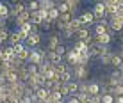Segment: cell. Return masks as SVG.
<instances>
[{
	"label": "cell",
	"instance_id": "37",
	"mask_svg": "<svg viewBox=\"0 0 123 103\" xmlns=\"http://www.w3.org/2000/svg\"><path fill=\"white\" fill-rule=\"evenodd\" d=\"M118 69H120V71L123 73V61H121V64H120V68H118Z\"/></svg>",
	"mask_w": 123,
	"mask_h": 103
},
{
	"label": "cell",
	"instance_id": "12",
	"mask_svg": "<svg viewBox=\"0 0 123 103\" xmlns=\"http://www.w3.org/2000/svg\"><path fill=\"white\" fill-rule=\"evenodd\" d=\"M34 94H36V98L39 101H48V96H50V91H46L45 87H37L36 91H34Z\"/></svg>",
	"mask_w": 123,
	"mask_h": 103
},
{
	"label": "cell",
	"instance_id": "1",
	"mask_svg": "<svg viewBox=\"0 0 123 103\" xmlns=\"http://www.w3.org/2000/svg\"><path fill=\"white\" fill-rule=\"evenodd\" d=\"M71 73H73L75 82H89L91 68L89 66H75V68H71Z\"/></svg>",
	"mask_w": 123,
	"mask_h": 103
},
{
	"label": "cell",
	"instance_id": "25",
	"mask_svg": "<svg viewBox=\"0 0 123 103\" xmlns=\"http://www.w3.org/2000/svg\"><path fill=\"white\" fill-rule=\"evenodd\" d=\"M27 73H29V76H34V75H37L39 73V66H36V64H27Z\"/></svg>",
	"mask_w": 123,
	"mask_h": 103
},
{
	"label": "cell",
	"instance_id": "27",
	"mask_svg": "<svg viewBox=\"0 0 123 103\" xmlns=\"http://www.w3.org/2000/svg\"><path fill=\"white\" fill-rule=\"evenodd\" d=\"M59 18H61V14H59V11L55 9V7H54V9H50V11H48V20H52L54 23H55V21H57Z\"/></svg>",
	"mask_w": 123,
	"mask_h": 103
},
{
	"label": "cell",
	"instance_id": "34",
	"mask_svg": "<svg viewBox=\"0 0 123 103\" xmlns=\"http://www.w3.org/2000/svg\"><path fill=\"white\" fill-rule=\"evenodd\" d=\"M114 53H118V55L123 59V45H118V52H114Z\"/></svg>",
	"mask_w": 123,
	"mask_h": 103
},
{
	"label": "cell",
	"instance_id": "11",
	"mask_svg": "<svg viewBox=\"0 0 123 103\" xmlns=\"http://www.w3.org/2000/svg\"><path fill=\"white\" fill-rule=\"evenodd\" d=\"M89 36H91V30H89L87 27H82L80 30L75 32V39H77V41H86Z\"/></svg>",
	"mask_w": 123,
	"mask_h": 103
},
{
	"label": "cell",
	"instance_id": "4",
	"mask_svg": "<svg viewBox=\"0 0 123 103\" xmlns=\"http://www.w3.org/2000/svg\"><path fill=\"white\" fill-rule=\"evenodd\" d=\"M41 41H43V34H31V36L25 39L23 45L27 46L29 50H36V48H39Z\"/></svg>",
	"mask_w": 123,
	"mask_h": 103
},
{
	"label": "cell",
	"instance_id": "38",
	"mask_svg": "<svg viewBox=\"0 0 123 103\" xmlns=\"http://www.w3.org/2000/svg\"><path fill=\"white\" fill-rule=\"evenodd\" d=\"M0 64H2V59H0Z\"/></svg>",
	"mask_w": 123,
	"mask_h": 103
},
{
	"label": "cell",
	"instance_id": "22",
	"mask_svg": "<svg viewBox=\"0 0 123 103\" xmlns=\"http://www.w3.org/2000/svg\"><path fill=\"white\" fill-rule=\"evenodd\" d=\"M66 4H68V7H70V12L75 16V12H77L79 7H80V2H77V0H66Z\"/></svg>",
	"mask_w": 123,
	"mask_h": 103
},
{
	"label": "cell",
	"instance_id": "10",
	"mask_svg": "<svg viewBox=\"0 0 123 103\" xmlns=\"http://www.w3.org/2000/svg\"><path fill=\"white\" fill-rule=\"evenodd\" d=\"M100 89H102V85L96 80H91L89 85H87V94L89 96H96V94H100Z\"/></svg>",
	"mask_w": 123,
	"mask_h": 103
},
{
	"label": "cell",
	"instance_id": "32",
	"mask_svg": "<svg viewBox=\"0 0 123 103\" xmlns=\"http://www.w3.org/2000/svg\"><path fill=\"white\" fill-rule=\"evenodd\" d=\"M9 29L7 27H0V37H4V39H9Z\"/></svg>",
	"mask_w": 123,
	"mask_h": 103
},
{
	"label": "cell",
	"instance_id": "29",
	"mask_svg": "<svg viewBox=\"0 0 123 103\" xmlns=\"http://www.w3.org/2000/svg\"><path fill=\"white\" fill-rule=\"evenodd\" d=\"M87 85H89V82H79V92L87 94Z\"/></svg>",
	"mask_w": 123,
	"mask_h": 103
},
{
	"label": "cell",
	"instance_id": "8",
	"mask_svg": "<svg viewBox=\"0 0 123 103\" xmlns=\"http://www.w3.org/2000/svg\"><path fill=\"white\" fill-rule=\"evenodd\" d=\"M104 7H105V16H107V18H111V16H114L118 12V7H116V2H114V0H105Z\"/></svg>",
	"mask_w": 123,
	"mask_h": 103
},
{
	"label": "cell",
	"instance_id": "3",
	"mask_svg": "<svg viewBox=\"0 0 123 103\" xmlns=\"http://www.w3.org/2000/svg\"><path fill=\"white\" fill-rule=\"evenodd\" d=\"M80 55H82V53H79L77 50H73V48L70 46L68 52H66V55H64V62H66L70 68H75V66L79 64V57H80Z\"/></svg>",
	"mask_w": 123,
	"mask_h": 103
},
{
	"label": "cell",
	"instance_id": "2",
	"mask_svg": "<svg viewBox=\"0 0 123 103\" xmlns=\"http://www.w3.org/2000/svg\"><path fill=\"white\" fill-rule=\"evenodd\" d=\"M61 43H62V41H61V34L54 30L52 34H48V37H46V45H45V48H46V52H54L59 45H61Z\"/></svg>",
	"mask_w": 123,
	"mask_h": 103
},
{
	"label": "cell",
	"instance_id": "36",
	"mask_svg": "<svg viewBox=\"0 0 123 103\" xmlns=\"http://www.w3.org/2000/svg\"><path fill=\"white\" fill-rule=\"evenodd\" d=\"M114 103H123V96H114Z\"/></svg>",
	"mask_w": 123,
	"mask_h": 103
},
{
	"label": "cell",
	"instance_id": "28",
	"mask_svg": "<svg viewBox=\"0 0 123 103\" xmlns=\"http://www.w3.org/2000/svg\"><path fill=\"white\" fill-rule=\"evenodd\" d=\"M54 52H55L57 55H61V57L64 59V55H66V52H68V46H66V45H62V43H61V45H59V46H57V48L54 50Z\"/></svg>",
	"mask_w": 123,
	"mask_h": 103
},
{
	"label": "cell",
	"instance_id": "23",
	"mask_svg": "<svg viewBox=\"0 0 123 103\" xmlns=\"http://www.w3.org/2000/svg\"><path fill=\"white\" fill-rule=\"evenodd\" d=\"M29 55H31V50L27 48V46H25V48L20 52V53H16V57L20 59V61H23V62H27L29 61Z\"/></svg>",
	"mask_w": 123,
	"mask_h": 103
},
{
	"label": "cell",
	"instance_id": "35",
	"mask_svg": "<svg viewBox=\"0 0 123 103\" xmlns=\"http://www.w3.org/2000/svg\"><path fill=\"white\" fill-rule=\"evenodd\" d=\"M4 46H7V39H4V37H0V48H4Z\"/></svg>",
	"mask_w": 123,
	"mask_h": 103
},
{
	"label": "cell",
	"instance_id": "31",
	"mask_svg": "<svg viewBox=\"0 0 123 103\" xmlns=\"http://www.w3.org/2000/svg\"><path fill=\"white\" fill-rule=\"evenodd\" d=\"M102 103H114L112 94H102Z\"/></svg>",
	"mask_w": 123,
	"mask_h": 103
},
{
	"label": "cell",
	"instance_id": "26",
	"mask_svg": "<svg viewBox=\"0 0 123 103\" xmlns=\"http://www.w3.org/2000/svg\"><path fill=\"white\" fill-rule=\"evenodd\" d=\"M54 69H55V73H57V75H62V73H66L68 69H70V66H68L66 62H61V64H57V66L54 68Z\"/></svg>",
	"mask_w": 123,
	"mask_h": 103
},
{
	"label": "cell",
	"instance_id": "33",
	"mask_svg": "<svg viewBox=\"0 0 123 103\" xmlns=\"http://www.w3.org/2000/svg\"><path fill=\"white\" fill-rule=\"evenodd\" d=\"M91 103H102V94H96V96H91Z\"/></svg>",
	"mask_w": 123,
	"mask_h": 103
},
{
	"label": "cell",
	"instance_id": "6",
	"mask_svg": "<svg viewBox=\"0 0 123 103\" xmlns=\"http://www.w3.org/2000/svg\"><path fill=\"white\" fill-rule=\"evenodd\" d=\"M105 52H109V46H100V45H91L89 46V52H87V53H89V57L91 59H98V57H102V55L105 53Z\"/></svg>",
	"mask_w": 123,
	"mask_h": 103
},
{
	"label": "cell",
	"instance_id": "21",
	"mask_svg": "<svg viewBox=\"0 0 123 103\" xmlns=\"http://www.w3.org/2000/svg\"><path fill=\"white\" fill-rule=\"evenodd\" d=\"M75 41V32L71 29H66L64 32H61V41Z\"/></svg>",
	"mask_w": 123,
	"mask_h": 103
},
{
	"label": "cell",
	"instance_id": "30",
	"mask_svg": "<svg viewBox=\"0 0 123 103\" xmlns=\"http://www.w3.org/2000/svg\"><path fill=\"white\" fill-rule=\"evenodd\" d=\"M109 78H111V80H120L121 78V71L120 69H112L111 75H109Z\"/></svg>",
	"mask_w": 123,
	"mask_h": 103
},
{
	"label": "cell",
	"instance_id": "14",
	"mask_svg": "<svg viewBox=\"0 0 123 103\" xmlns=\"http://www.w3.org/2000/svg\"><path fill=\"white\" fill-rule=\"evenodd\" d=\"M4 76H6V84H16V82H20V80H18V71H14V69L7 71Z\"/></svg>",
	"mask_w": 123,
	"mask_h": 103
},
{
	"label": "cell",
	"instance_id": "7",
	"mask_svg": "<svg viewBox=\"0 0 123 103\" xmlns=\"http://www.w3.org/2000/svg\"><path fill=\"white\" fill-rule=\"evenodd\" d=\"M79 18H80V21L84 23V27H87L89 30L93 29V25H95V16H93V12H91L89 9H87V11H84L82 14L79 16Z\"/></svg>",
	"mask_w": 123,
	"mask_h": 103
},
{
	"label": "cell",
	"instance_id": "16",
	"mask_svg": "<svg viewBox=\"0 0 123 103\" xmlns=\"http://www.w3.org/2000/svg\"><path fill=\"white\" fill-rule=\"evenodd\" d=\"M66 89H68V94H70V96H77V92H79V82L71 80L70 84H66Z\"/></svg>",
	"mask_w": 123,
	"mask_h": 103
},
{
	"label": "cell",
	"instance_id": "18",
	"mask_svg": "<svg viewBox=\"0 0 123 103\" xmlns=\"http://www.w3.org/2000/svg\"><path fill=\"white\" fill-rule=\"evenodd\" d=\"M121 61H123V59H121L118 53H112V57H111V62H109V66H111L112 69H118V68H120V64H121Z\"/></svg>",
	"mask_w": 123,
	"mask_h": 103
},
{
	"label": "cell",
	"instance_id": "5",
	"mask_svg": "<svg viewBox=\"0 0 123 103\" xmlns=\"http://www.w3.org/2000/svg\"><path fill=\"white\" fill-rule=\"evenodd\" d=\"M93 12V16H95V23L96 21H102V20H105L107 16H105V7H104V2H96L95 6L89 9Z\"/></svg>",
	"mask_w": 123,
	"mask_h": 103
},
{
	"label": "cell",
	"instance_id": "9",
	"mask_svg": "<svg viewBox=\"0 0 123 103\" xmlns=\"http://www.w3.org/2000/svg\"><path fill=\"white\" fill-rule=\"evenodd\" d=\"M46 59L50 61V64H52L54 68L57 66V64H61V62H64V59L61 57V55H57L55 52H46Z\"/></svg>",
	"mask_w": 123,
	"mask_h": 103
},
{
	"label": "cell",
	"instance_id": "17",
	"mask_svg": "<svg viewBox=\"0 0 123 103\" xmlns=\"http://www.w3.org/2000/svg\"><path fill=\"white\" fill-rule=\"evenodd\" d=\"M50 69H54V66H52V64H50V61H48V59H46V61H43V62H41L39 64V75H46V73H48Z\"/></svg>",
	"mask_w": 123,
	"mask_h": 103
},
{
	"label": "cell",
	"instance_id": "24",
	"mask_svg": "<svg viewBox=\"0 0 123 103\" xmlns=\"http://www.w3.org/2000/svg\"><path fill=\"white\" fill-rule=\"evenodd\" d=\"M27 11L29 12L39 11V2H37V0H31V2H27Z\"/></svg>",
	"mask_w": 123,
	"mask_h": 103
},
{
	"label": "cell",
	"instance_id": "20",
	"mask_svg": "<svg viewBox=\"0 0 123 103\" xmlns=\"http://www.w3.org/2000/svg\"><path fill=\"white\" fill-rule=\"evenodd\" d=\"M55 7V2H52V0H39V9L43 11H50Z\"/></svg>",
	"mask_w": 123,
	"mask_h": 103
},
{
	"label": "cell",
	"instance_id": "13",
	"mask_svg": "<svg viewBox=\"0 0 123 103\" xmlns=\"http://www.w3.org/2000/svg\"><path fill=\"white\" fill-rule=\"evenodd\" d=\"M82 27H84V23H82V21H80V18H79V16H75V18L71 20L70 23H68V29H71V30H73V32L80 30V29H82Z\"/></svg>",
	"mask_w": 123,
	"mask_h": 103
},
{
	"label": "cell",
	"instance_id": "19",
	"mask_svg": "<svg viewBox=\"0 0 123 103\" xmlns=\"http://www.w3.org/2000/svg\"><path fill=\"white\" fill-rule=\"evenodd\" d=\"M55 9L59 11V14H68L70 12V7H68L66 0L64 2H55Z\"/></svg>",
	"mask_w": 123,
	"mask_h": 103
},
{
	"label": "cell",
	"instance_id": "15",
	"mask_svg": "<svg viewBox=\"0 0 123 103\" xmlns=\"http://www.w3.org/2000/svg\"><path fill=\"white\" fill-rule=\"evenodd\" d=\"M112 53H114V52H111V50H109V52H105V53L102 55V57H98V59H96V61L100 62V66H109V62H111Z\"/></svg>",
	"mask_w": 123,
	"mask_h": 103
}]
</instances>
